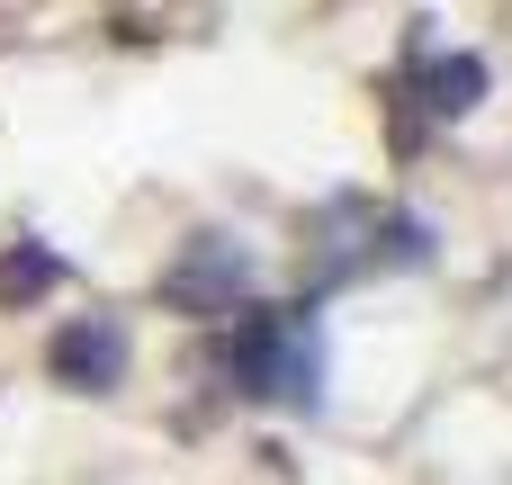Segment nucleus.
I'll list each match as a JSON object with an SVG mask.
<instances>
[{
	"label": "nucleus",
	"mask_w": 512,
	"mask_h": 485,
	"mask_svg": "<svg viewBox=\"0 0 512 485\" xmlns=\"http://www.w3.org/2000/svg\"><path fill=\"white\" fill-rule=\"evenodd\" d=\"M252 252H243V234H189L180 243V261L162 270V306H180V315H198V324H225V315H243L252 306Z\"/></svg>",
	"instance_id": "obj_2"
},
{
	"label": "nucleus",
	"mask_w": 512,
	"mask_h": 485,
	"mask_svg": "<svg viewBox=\"0 0 512 485\" xmlns=\"http://www.w3.org/2000/svg\"><path fill=\"white\" fill-rule=\"evenodd\" d=\"M360 270H432V225H423L414 207H387V216H369Z\"/></svg>",
	"instance_id": "obj_4"
},
{
	"label": "nucleus",
	"mask_w": 512,
	"mask_h": 485,
	"mask_svg": "<svg viewBox=\"0 0 512 485\" xmlns=\"http://www.w3.org/2000/svg\"><path fill=\"white\" fill-rule=\"evenodd\" d=\"M126 360H135V342H126L117 315H72V324L45 342V378L72 387V396H108V387H126Z\"/></svg>",
	"instance_id": "obj_3"
},
{
	"label": "nucleus",
	"mask_w": 512,
	"mask_h": 485,
	"mask_svg": "<svg viewBox=\"0 0 512 485\" xmlns=\"http://www.w3.org/2000/svg\"><path fill=\"white\" fill-rule=\"evenodd\" d=\"M45 288H63V252H45V243L0 252V306H36Z\"/></svg>",
	"instance_id": "obj_6"
},
{
	"label": "nucleus",
	"mask_w": 512,
	"mask_h": 485,
	"mask_svg": "<svg viewBox=\"0 0 512 485\" xmlns=\"http://www.w3.org/2000/svg\"><path fill=\"white\" fill-rule=\"evenodd\" d=\"M486 81H495V72H486V54H468V45H459V54H441V63L423 72V108H432V117H468V108L486 99Z\"/></svg>",
	"instance_id": "obj_5"
},
{
	"label": "nucleus",
	"mask_w": 512,
	"mask_h": 485,
	"mask_svg": "<svg viewBox=\"0 0 512 485\" xmlns=\"http://www.w3.org/2000/svg\"><path fill=\"white\" fill-rule=\"evenodd\" d=\"M216 369H225L234 396H270V405L315 414V405H324V324H315L306 306H288V315L243 306V315H225Z\"/></svg>",
	"instance_id": "obj_1"
}]
</instances>
